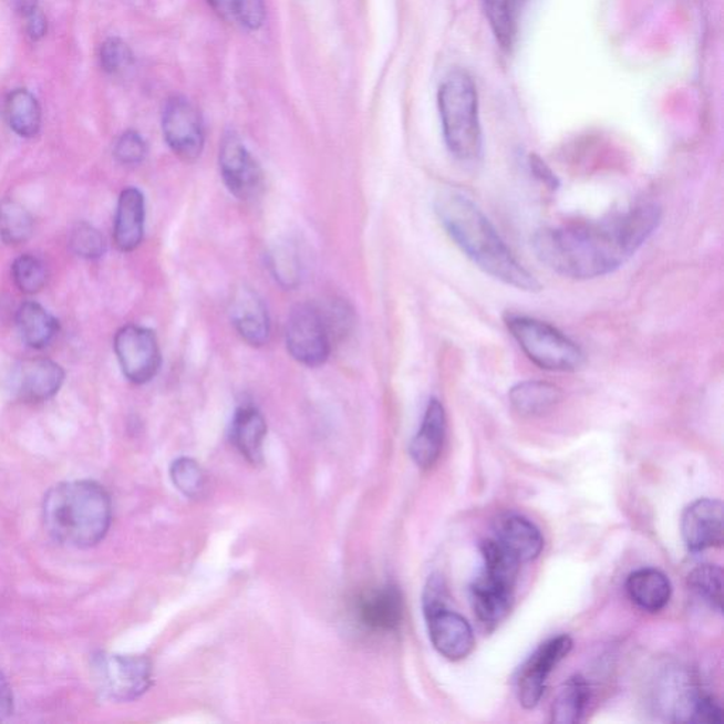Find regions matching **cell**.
I'll list each match as a JSON object with an SVG mask.
<instances>
[{
    "instance_id": "3",
    "label": "cell",
    "mask_w": 724,
    "mask_h": 724,
    "mask_svg": "<svg viewBox=\"0 0 724 724\" xmlns=\"http://www.w3.org/2000/svg\"><path fill=\"white\" fill-rule=\"evenodd\" d=\"M112 519L110 494L91 480L60 483L44 497L45 531L63 547L86 549L108 534Z\"/></svg>"
},
{
    "instance_id": "42",
    "label": "cell",
    "mask_w": 724,
    "mask_h": 724,
    "mask_svg": "<svg viewBox=\"0 0 724 724\" xmlns=\"http://www.w3.org/2000/svg\"><path fill=\"white\" fill-rule=\"evenodd\" d=\"M19 12L23 14L24 18L30 17L35 10H38V0H17Z\"/></svg>"
},
{
    "instance_id": "16",
    "label": "cell",
    "mask_w": 724,
    "mask_h": 724,
    "mask_svg": "<svg viewBox=\"0 0 724 724\" xmlns=\"http://www.w3.org/2000/svg\"><path fill=\"white\" fill-rule=\"evenodd\" d=\"M64 379V370L53 360H25L14 369L12 387L20 400L44 402L58 394Z\"/></svg>"
},
{
    "instance_id": "19",
    "label": "cell",
    "mask_w": 724,
    "mask_h": 724,
    "mask_svg": "<svg viewBox=\"0 0 724 724\" xmlns=\"http://www.w3.org/2000/svg\"><path fill=\"white\" fill-rule=\"evenodd\" d=\"M145 197L135 187H127L121 193L116 207L114 241L122 252L135 251L144 241Z\"/></svg>"
},
{
    "instance_id": "12",
    "label": "cell",
    "mask_w": 724,
    "mask_h": 724,
    "mask_svg": "<svg viewBox=\"0 0 724 724\" xmlns=\"http://www.w3.org/2000/svg\"><path fill=\"white\" fill-rule=\"evenodd\" d=\"M572 649L573 641L569 635L554 637L540 645L525 662L517 676L518 700L525 709H534L538 705L549 675Z\"/></svg>"
},
{
    "instance_id": "17",
    "label": "cell",
    "mask_w": 724,
    "mask_h": 724,
    "mask_svg": "<svg viewBox=\"0 0 724 724\" xmlns=\"http://www.w3.org/2000/svg\"><path fill=\"white\" fill-rule=\"evenodd\" d=\"M229 316L239 338L251 347H262L270 338V320L267 306L254 289L241 287L234 290L229 300Z\"/></svg>"
},
{
    "instance_id": "41",
    "label": "cell",
    "mask_w": 724,
    "mask_h": 724,
    "mask_svg": "<svg viewBox=\"0 0 724 724\" xmlns=\"http://www.w3.org/2000/svg\"><path fill=\"white\" fill-rule=\"evenodd\" d=\"M211 8L224 18L231 17L234 0H207Z\"/></svg>"
},
{
    "instance_id": "31",
    "label": "cell",
    "mask_w": 724,
    "mask_h": 724,
    "mask_svg": "<svg viewBox=\"0 0 724 724\" xmlns=\"http://www.w3.org/2000/svg\"><path fill=\"white\" fill-rule=\"evenodd\" d=\"M170 476L177 489L186 497L198 498L206 488V476L192 458L182 457L172 464Z\"/></svg>"
},
{
    "instance_id": "27",
    "label": "cell",
    "mask_w": 724,
    "mask_h": 724,
    "mask_svg": "<svg viewBox=\"0 0 724 724\" xmlns=\"http://www.w3.org/2000/svg\"><path fill=\"white\" fill-rule=\"evenodd\" d=\"M483 4L497 42L503 49H511L517 38L523 0H483Z\"/></svg>"
},
{
    "instance_id": "35",
    "label": "cell",
    "mask_w": 724,
    "mask_h": 724,
    "mask_svg": "<svg viewBox=\"0 0 724 724\" xmlns=\"http://www.w3.org/2000/svg\"><path fill=\"white\" fill-rule=\"evenodd\" d=\"M114 155L121 165H141L147 155L146 142L136 131H126L116 141Z\"/></svg>"
},
{
    "instance_id": "32",
    "label": "cell",
    "mask_w": 724,
    "mask_h": 724,
    "mask_svg": "<svg viewBox=\"0 0 724 724\" xmlns=\"http://www.w3.org/2000/svg\"><path fill=\"white\" fill-rule=\"evenodd\" d=\"M70 247L76 257L94 261L105 254L106 242L99 229L89 223H80L71 231Z\"/></svg>"
},
{
    "instance_id": "25",
    "label": "cell",
    "mask_w": 724,
    "mask_h": 724,
    "mask_svg": "<svg viewBox=\"0 0 724 724\" xmlns=\"http://www.w3.org/2000/svg\"><path fill=\"white\" fill-rule=\"evenodd\" d=\"M590 701V687L583 676L575 675L560 687L552 705V721L559 724L581 722Z\"/></svg>"
},
{
    "instance_id": "36",
    "label": "cell",
    "mask_w": 724,
    "mask_h": 724,
    "mask_svg": "<svg viewBox=\"0 0 724 724\" xmlns=\"http://www.w3.org/2000/svg\"><path fill=\"white\" fill-rule=\"evenodd\" d=\"M263 0H234L231 18L249 30H258L265 20Z\"/></svg>"
},
{
    "instance_id": "30",
    "label": "cell",
    "mask_w": 724,
    "mask_h": 724,
    "mask_svg": "<svg viewBox=\"0 0 724 724\" xmlns=\"http://www.w3.org/2000/svg\"><path fill=\"white\" fill-rule=\"evenodd\" d=\"M12 275L14 283L23 293H38L48 283V268L34 255L19 257L13 263Z\"/></svg>"
},
{
    "instance_id": "15",
    "label": "cell",
    "mask_w": 724,
    "mask_h": 724,
    "mask_svg": "<svg viewBox=\"0 0 724 724\" xmlns=\"http://www.w3.org/2000/svg\"><path fill=\"white\" fill-rule=\"evenodd\" d=\"M683 542L691 552L721 548L723 545V504L718 499L701 498L683 511Z\"/></svg>"
},
{
    "instance_id": "40",
    "label": "cell",
    "mask_w": 724,
    "mask_h": 724,
    "mask_svg": "<svg viewBox=\"0 0 724 724\" xmlns=\"http://www.w3.org/2000/svg\"><path fill=\"white\" fill-rule=\"evenodd\" d=\"M45 32H48V22H45L44 14L38 9L28 17V33L30 39L40 40L44 38Z\"/></svg>"
},
{
    "instance_id": "11",
    "label": "cell",
    "mask_w": 724,
    "mask_h": 724,
    "mask_svg": "<svg viewBox=\"0 0 724 724\" xmlns=\"http://www.w3.org/2000/svg\"><path fill=\"white\" fill-rule=\"evenodd\" d=\"M219 172L228 190L239 200H254L262 190L261 166L234 132H228L219 146Z\"/></svg>"
},
{
    "instance_id": "38",
    "label": "cell",
    "mask_w": 724,
    "mask_h": 724,
    "mask_svg": "<svg viewBox=\"0 0 724 724\" xmlns=\"http://www.w3.org/2000/svg\"><path fill=\"white\" fill-rule=\"evenodd\" d=\"M529 167H531L535 177H537L540 183H544L545 186L550 188V190H556V188L559 187V178L556 177L555 173L549 169L547 163L540 159L539 156H529Z\"/></svg>"
},
{
    "instance_id": "37",
    "label": "cell",
    "mask_w": 724,
    "mask_h": 724,
    "mask_svg": "<svg viewBox=\"0 0 724 724\" xmlns=\"http://www.w3.org/2000/svg\"><path fill=\"white\" fill-rule=\"evenodd\" d=\"M687 722L721 724L723 722L722 707L712 696H696L695 702H693L690 721Z\"/></svg>"
},
{
    "instance_id": "21",
    "label": "cell",
    "mask_w": 724,
    "mask_h": 724,
    "mask_svg": "<svg viewBox=\"0 0 724 724\" xmlns=\"http://www.w3.org/2000/svg\"><path fill=\"white\" fill-rule=\"evenodd\" d=\"M265 436L267 422L262 413L252 405L239 406L232 420L231 441L245 461L254 466L263 461Z\"/></svg>"
},
{
    "instance_id": "22",
    "label": "cell",
    "mask_w": 724,
    "mask_h": 724,
    "mask_svg": "<svg viewBox=\"0 0 724 724\" xmlns=\"http://www.w3.org/2000/svg\"><path fill=\"white\" fill-rule=\"evenodd\" d=\"M632 603L649 613H658L670 603L672 586L665 573L654 568L635 570L625 583Z\"/></svg>"
},
{
    "instance_id": "13",
    "label": "cell",
    "mask_w": 724,
    "mask_h": 724,
    "mask_svg": "<svg viewBox=\"0 0 724 724\" xmlns=\"http://www.w3.org/2000/svg\"><path fill=\"white\" fill-rule=\"evenodd\" d=\"M354 613L366 631L391 634L400 630L404 621V596L392 583L362 591L355 600Z\"/></svg>"
},
{
    "instance_id": "33",
    "label": "cell",
    "mask_w": 724,
    "mask_h": 724,
    "mask_svg": "<svg viewBox=\"0 0 724 724\" xmlns=\"http://www.w3.org/2000/svg\"><path fill=\"white\" fill-rule=\"evenodd\" d=\"M270 269L285 288H294L302 277L298 254L290 247L275 249L270 255Z\"/></svg>"
},
{
    "instance_id": "2",
    "label": "cell",
    "mask_w": 724,
    "mask_h": 724,
    "mask_svg": "<svg viewBox=\"0 0 724 724\" xmlns=\"http://www.w3.org/2000/svg\"><path fill=\"white\" fill-rule=\"evenodd\" d=\"M435 213L447 236L483 272L524 292L542 289L472 198L453 188H443L435 198Z\"/></svg>"
},
{
    "instance_id": "8",
    "label": "cell",
    "mask_w": 724,
    "mask_h": 724,
    "mask_svg": "<svg viewBox=\"0 0 724 724\" xmlns=\"http://www.w3.org/2000/svg\"><path fill=\"white\" fill-rule=\"evenodd\" d=\"M96 681L110 700L135 701L149 690L152 665L142 655H100L94 662Z\"/></svg>"
},
{
    "instance_id": "10",
    "label": "cell",
    "mask_w": 724,
    "mask_h": 724,
    "mask_svg": "<svg viewBox=\"0 0 724 724\" xmlns=\"http://www.w3.org/2000/svg\"><path fill=\"white\" fill-rule=\"evenodd\" d=\"M163 136L175 155L196 162L204 149V125L200 112L186 96L175 95L166 102L162 116Z\"/></svg>"
},
{
    "instance_id": "23",
    "label": "cell",
    "mask_w": 724,
    "mask_h": 724,
    "mask_svg": "<svg viewBox=\"0 0 724 724\" xmlns=\"http://www.w3.org/2000/svg\"><path fill=\"white\" fill-rule=\"evenodd\" d=\"M17 323L22 340L34 350H42L53 343L60 331L59 320L42 304L25 302L20 306Z\"/></svg>"
},
{
    "instance_id": "14",
    "label": "cell",
    "mask_w": 724,
    "mask_h": 724,
    "mask_svg": "<svg viewBox=\"0 0 724 724\" xmlns=\"http://www.w3.org/2000/svg\"><path fill=\"white\" fill-rule=\"evenodd\" d=\"M517 578L498 570L484 568L473 581L470 599L474 613L484 625L496 627L509 613L514 601Z\"/></svg>"
},
{
    "instance_id": "26",
    "label": "cell",
    "mask_w": 724,
    "mask_h": 724,
    "mask_svg": "<svg viewBox=\"0 0 724 724\" xmlns=\"http://www.w3.org/2000/svg\"><path fill=\"white\" fill-rule=\"evenodd\" d=\"M7 118L10 130L22 137H34L42 127V110L28 90H14L9 94Z\"/></svg>"
},
{
    "instance_id": "34",
    "label": "cell",
    "mask_w": 724,
    "mask_h": 724,
    "mask_svg": "<svg viewBox=\"0 0 724 724\" xmlns=\"http://www.w3.org/2000/svg\"><path fill=\"white\" fill-rule=\"evenodd\" d=\"M101 68L108 74H118L134 63V54L124 40L111 38L105 40L100 51Z\"/></svg>"
},
{
    "instance_id": "9",
    "label": "cell",
    "mask_w": 724,
    "mask_h": 724,
    "mask_svg": "<svg viewBox=\"0 0 724 724\" xmlns=\"http://www.w3.org/2000/svg\"><path fill=\"white\" fill-rule=\"evenodd\" d=\"M114 349L121 370L132 384L144 385L161 370L162 354L155 331L144 325L122 328L115 335Z\"/></svg>"
},
{
    "instance_id": "18",
    "label": "cell",
    "mask_w": 724,
    "mask_h": 724,
    "mask_svg": "<svg viewBox=\"0 0 724 724\" xmlns=\"http://www.w3.org/2000/svg\"><path fill=\"white\" fill-rule=\"evenodd\" d=\"M496 539L519 563L531 562L545 547L537 525L518 514H504L494 524Z\"/></svg>"
},
{
    "instance_id": "24",
    "label": "cell",
    "mask_w": 724,
    "mask_h": 724,
    "mask_svg": "<svg viewBox=\"0 0 724 724\" xmlns=\"http://www.w3.org/2000/svg\"><path fill=\"white\" fill-rule=\"evenodd\" d=\"M562 400V391L544 381H524L509 391V402L521 416H540Z\"/></svg>"
},
{
    "instance_id": "4",
    "label": "cell",
    "mask_w": 724,
    "mask_h": 724,
    "mask_svg": "<svg viewBox=\"0 0 724 724\" xmlns=\"http://www.w3.org/2000/svg\"><path fill=\"white\" fill-rule=\"evenodd\" d=\"M437 104L447 149L462 162L480 159L483 134L472 75L463 70L448 73L438 89Z\"/></svg>"
},
{
    "instance_id": "39",
    "label": "cell",
    "mask_w": 724,
    "mask_h": 724,
    "mask_svg": "<svg viewBox=\"0 0 724 724\" xmlns=\"http://www.w3.org/2000/svg\"><path fill=\"white\" fill-rule=\"evenodd\" d=\"M13 712V693L7 678L0 672V722L7 721Z\"/></svg>"
},
{
    "instance_id": "7",
    "label": "cell",
    "mask_w": 724,
    "mask_h": 724,
    "mask_svg": "<svg viewBox=\"0 0 724 724\" xmlns=\"http://www.w3.org/2000/svg\"><path fill=\"white\" fill-rule=\"evenodd\" d=\"M285 335L289 354L300 364L320 366L328 361L333 339L318 306H294L289 314Z\"/></svg>"
},
{
    "instance_id": "5",
    "label": "cell",
    "mask_w": 724,
    "mask_h": 724,
    "mask_svg": "<svg viewBox=\"0 0 724 724\" xmlns=\"http://www.w3.org/2000/svg\"><path fill=\"white\" fill-rule=\"evenodd\" d=\"M504 321L519 349L540 369L573 372L583 366L580 347L547 321L517 313H507Z\"/></svg>"
},
{
    "instance_id": "6",
    "label": "cell",
    "mask_w": 724,
    "mask_h": 724,
    "mask_svg": "<svg viewBox=\"0 0 724 724\" xmlns=\"http://www.w3.org/2000/svg\"><path fill=\"white\" fill-rule=\"evenodd\" d=\"M447 589L442 576L433 575L423 591V613L433 647L451 661H461L472 654L476 640L468 621L448 609Z\"/></svg>"
},
{
    "instance_id": "1",
    "label": "cell",
    "mask_w": 724,
    "mask_h": 724,
    "mask_svg": "<svg viewBox=\"0 0 724 724\" xmlns=\"http://www.w3.org/2000/svg\"><path fill=\"white\" fill-rule=\"evenodd\" d=\"M661 208L642 203L598 221L538 229L532 249L540 262L569 279H596L630 261L661 224Z\"/></svg>"
},
{
    "instance_id": "20",
    "label": "cell",
    "mask_w": 724,
    "mask_h": 724,
    "mask_svg": "<svg viewBox=\"0 0 724 724\" xmlns=\"http://www.w3.org/2000/svg\"><path fill=\"white\" fill-rule=\"evenodd\" d=\"M446 436V412L442 402L433 397L426 406L425 416L416 436L412 438L410 452L413 462L421 468H430L441 457Z\"/></svg>"
},
{
    "instance_id": "28",
    "label": "cell",
    "mask_w": 724,
    "mask_h": 724,
    "mask_svg": "<svg viewBox=\"0 0 724 724\" xmlns=\"http://www.w3.org/2000/svg\"><path fill=\"white\" fill-rule=\"evenodd\" d=\"M33 234V218L22 204L4 198L0 201V238L8 245L29 241Z\"/></svg>"
},
{
    "instance_id": "29",
    "label": "cell",
    "mask_w": 724,
    "mask_h": 724,
    "mask_svg": "<svg viewBox=\"0 0 724 724\" xmlns=\"http://www.w3.org/2000/svg\"><path fill=\"white\" fill-rule=\"evenodd\" d=\"M722 568L715 565H701L687 578L690 589L713 610L722 611Z\"/></svg>"
}]
</instances>
